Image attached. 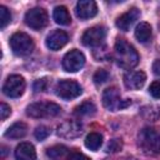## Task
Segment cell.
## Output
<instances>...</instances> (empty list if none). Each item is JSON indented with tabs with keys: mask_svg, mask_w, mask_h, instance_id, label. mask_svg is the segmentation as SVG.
<instances>
[{
	"mask_svg": "<svg viewBox=\"0 0 160 160\" xmlns=\"http://www.w3.org/2000/svg\"><path fill=\"white\" fill-rule=\"evenodd\" d=\"M115 60L120 68L130 70L138 65L139 54L131 44L119 38L115 42Z\"/></svg>",
	"mask_w": 160,
	"mask_h": 160,
	"instance_id": "6da1fadb",
	"label": "cell"
},
{
	"mask_svg": "<svg viewBox=\"0 0 160 160\" xmlns=\"http://www.w3.org/2000/svg\"><path fill=\"white\" fill-rule=\"evenodd\" d=\"M139 146L146 154H160V134L151 128H144L138 135Z\"/></svg>",
	"mask_w": 160,
	"mask_h": 160,
	"instance_id": "7a4b0ae2",
	"label": "cell"
},
{
	"mask_svg": "<svg viewBox=\"0 0 160 160\" xmlns=\"http://www.w3.org/2000/svg\"><path fill=\"white\" fill-rule=\"evenodd\" d=\"M61 112V108L51 101H39L30 104L26 108V114L30 118L42 119V118H54Z\"/></svg>",
	"mask_w": 160,
	"mask_h": 160,
	"instance_id": "3957f363",
	"label": "cell"
},
{
	"mask_svg": "<svg viewBox=\"0 0 160 160\" xmlns=\"http://www.w3.org/2000/svg\"><path fill=\"white\" fill-rule=\"evenodd\" d=\"M131 104V101L129 99L122 100L120 96V92L118 90V88L111 86L104 90L102 92V105L110 110V111H116L120 109H124L126 106H129Z\"/></svg>",
	"mask_w": 160,
	"mask_h": 160,
	"instance_id": "277c9868",
	"label": "cell"
},
{
	"mask_svg": "<svg viewBox=\"0 0 160 160\" xmlns=\"http://www.w3.org/2000/svg\"><path fill=\"white\" fill-rule=\"evenodd\" d=\"M10 48L16 55H29L34 50V41L25 32H15L10 38Z\"/></svg>",
	"mask_w": 160,
	"mask_h": 160,
	"instance_id": "5b68a950",
	"label": "cell"
},
{
	"mask_svg": "<svg viewBox=\"0 0 160 160\" xmlns=\"http://www.w3.org/2000/svg\"><path fill=\"white\" fill-rule=\"evenodd\" d=\"M25 79L21 75H10L2 85V92L9 98H19L25 90Z\"/></svg>",
	"mask_w": 160,
	"mask_h": 160,
	"instance_id": "8992f818",
	"label": "cell"
},
{
	"mask_svg": "<svg viewBox=\"0 0 160 160\" xmlns=\"http://www.w3.org/2000/svg\"><path fill=\"white\" fill-rule=\"evenodd\" d=\"M55 92L58 96H60L61 99H65V100H70V99H75L78 98L82 90H81V86L74 81V80H61L58 82L56 85V89H55Z\"/></svg>",
	"mask_w": 160,
	"mask_h": 160,
	"instance_id": "52a82bcc",
	"label": "cell"
},
{
	"mask_svg": "<svg viewBox=\"0 0 160 160\" xmlns=\"http://www.w3.org/2000/svg\"><path fill=\"white\" fill-rule=\"evenodd\" d=\"M48 12L42 8H34L30 9L25 14V22L34 30H40L48 25Z\"/></svg>",
	"mask_w": 160,
	"mask_h": 160,
	"instance_id": "ba28073f",
	"label": "cell"
},
{
	"mask_svg": "<svg viewBox=\"0 0 160 160\" xmlns=\"http://www.w3.org/2000/svg\"><path fill=\"white\" fill-rule=\"evenodd\" d=\"M85 64V56L80 50H70L62 58V68L69 72L79 71Z\"/></svg>",
	"mask_w": 160,
	"mask_h": 160,
	"instance_id": "9c48e42d",
	"label": "cell"
},
{
	"mask_svg": "<svg viewBox=\"0 0 160 160\" xmlns=\"http://www.w3.org/2000/svg\"><path fill=\"white\" fill-rule=\"evenodd\" d=\"M105 36H106V30L104 26H92L82 34L81 42L85 46H98L104 41Z\"/></svg>",
	"mask_w": 160,
	"mask_h": 160,
	"instance_id": "30bf717a",
	"label": "cell"
},
{
	"mask_svg": "<svg viewBox=\"0 0 160 160\" xmlns=\"http://www.w3.org/2000/svg\"><path fill=\"white\" fill-rule=\"evenodd\" d=\"M82 132V126L75 120H66L58 126V135L65 139H75Z\"/></svg>",
	"mask_w": 160,
	"mask_h": 160,
	"instance_id": "8fae6325",
	"label": "cell"
},
{
	"mask_svg": "<svg viewBox=\"0 0 160 160\" xmlns=\"http://www.w3.org/2000/svg\"><path fill=\"white\" fill-rule=\"evenodd\" d=\"M76 16L81 20H86L90 18H94L98 14V6L96 2L92 0H80L76 4L75 8Z\"/></svg>",
	"mask_w": 160,
	"mask_h": 160,
	"instance_id": "7c38bea8",
	"label": "cell"
},
{
	"mask_svg": "<svg viewBox=\"0 0 160 160\" xmlns=\"http://www.w3.org/2000/svg\"><path fill=\"white\" fill-rule=\"evenodd\" d=\"M139 16H140V11L136 8H131L116 19V26L122 31H128L139 19Z\"/></svg>",
	"mask_w": 160,
	"mask_h": 160,
	"instance_id": "4fadbf2b",
	"label": "cell"
},
{
	"mask_svg": "<svg viewBox=\"0 0 160 160\" xmlns=\"http://www.w3.org/2000/svg\"><path fill=\"white\" fill-rule=\"evenodd\" d=\"M69 41V36L62 30H54L46 38V46L50 50H60Z\"/></svg>",
	"mask_w": 160,
	"mask_h": 160,
	"instance_id": "5bb4252c",
	"label": "cell"
},
{
	"mask_svg": "<svg viewBox=\"0 0 160 160\" xmlns=\"http://www.w3.org/2000/svg\"><path fill=\"white\" fill-rule=\"evenodd\" d=\"M146 75L144 71H130L124 76V84L130 90H139L144 86Z\"/></svg>",
	"mask_w": 160,
	"mask_h": 160,
	"instance_id": "9a60e30c",
	"label": "cell"
},
{
	"mask_svg": "<svg viewBox=\"0 0 160 160\" xmlns=\"http://www.w3.org/2000/svg\"><path fill=\"white\" fill-rule=\"evenodd\" d=\"M16 160H36V151L32 144L20 142L15 149Z\"/></svg>",
	"mask_w": 160,
	"mask_h": 160,
	"instance_id": "2e32d148",
	"label": "cell"
},
{
	"mask_svg": "<svg viewBox=\"0 0 160 160\" xmlns=\"http://www.w3.org/2000/svg\"><path fill=\"white\" fill-rule=\"evenodd\" d=\"M28 132V126L25 122L22 121H18L15 124H12L6 131H5V136L9 139H21L26 135Z\"/></svg>",
	"mask_w": 160,
	"mask_h": 160,
	"instance_id": "e0dca14e",
	"label": "cell"
},
{
	"mask_svg": "<svg viewBox=\"0 0 160 160\" xmlns=\"http://www.w3.org/2000/svg\"><path fill=\"white\" fill-rule=\"evenodd\" d=\"M135 38L142 44L148 42L151 38V26H150V24H148L145 21L140 22L135 29Z\"/></svg>",
	"mask_w": 160,
	"mask_h": 160,
	"instance_id": "ac0fdd59",
	"label": "cell"
},
{
	"mask_svg": "<svg viewBox=\"0 0 160 160\" xmlns=\"http://www.w3.org/2000/svg\"><path fill=\"white\" fill-rule=\"evenodd\" d=\"M54 20L60 25H69L71 22V16L65 6H56L54 9Z\"/></svg>",
	"mask_w": 160,
	"mask_h": 160,
	"instance_id": "d6986e66",
	"label": "cell"
},
{
	"mask_svg": "<svg viewBox=\"0 0 160 160\" xmlns=\"http://www.w3.org/2000/svg\"><path fill=\"white\" fill-rule=\"evenodd\" d=\"M68 152H69V150H68L66 146H64V145H54V146L48 149L46 155L51 160H60V159H64L68 155Z\"/></svg>",
	"mask_w": 160,
	"mask_h": 160,
	"instance_id": "ffe728a7",
	"label": "cell"
},
{
	"mask_svg": "<svg viewBox=\"0 0 160 160\" xmlns=\"http://www.w3.org/2000/svg\"><path fill=\"white\" fill-rule=\"evenodd\" d=\"M102 144V136L99 132H90L85 139V146L92 151H96Z\"/></svg>",
	"mask_w": 160,
	"mask_h": 160,
	"instance_id": "44dd1931",
	"label": "cell"
},
{
	"mask_svg": "<svg viewBox=\"0 0 160 160\" xmlns=\"http://www.w3.org/2000/svg\"><path fill=\"white\" fill-rule=\"evenodd\" d=\"M96 111V106L91 102V101H84L81 102L79 106L75 108V114L80 115V116H89V115H94Z\"/></svg>",
	"mask_w": 160,
	"mask_h": 160,
	"instance_id": "7402d4cb",
	"label": "cell"
},
{
	"mask_svg": "<svg viewBox=\"0 0 160 160\" xmlns=\"http://www.w3.org/2000/svg\"><path fill=\"white\" fill-rule=\"evenodd\" d=\"M11 21V14L5 6H0V28L4 29Z\"/></svg>",
	"mask_w": 160,
	"mask_h": 160,
	"instance_id": "603a6c76",
	"label": "cell"
},
{
	"mask_svg": "<svg viewBox=\"0 0 160 160\" xmlns=\"http://www.w3.org/2000/svg\"><path fill=\"white\" fill-rule=\"evenodd\" d=\"M49 134H50V129H49L48 126H45V125L38 126V128L35 129V131H34V135H35V138H36L38 140H44V139H46V138L49 136Z\"/></svg>",
	"mask_w": 160,
	"mask_h": 160,
	"instance_id": "cb8c5ba5",
	"label": "cell"
},
{
	"mask_svg": "<svg viewBox=\"0 0 160 160\" xmlns=\"http://www.w3.org/2000/svg\"><path fill=\"white\" fill-rule=\"evenodd\" d=\"M109 72L106 71V70H104V69H99V70H96V72L94 74V81L96 82V84H104L105 81H108V79H109Z\"/></svg>",
	"mask_w": 160,
	"mask_h": 160,
	"instance_id": "d4e9b609",
	"label": "cell"
},
{
	"mask_svg": "<svg viewBox=\"0 0 160 160\" xmlns=\"http://www.w3.org/2000/svg\"><path fill=\"white\" fill-rule=\"evenodd\" d=\"M121 148H122L121 139H112L109 141V144L106 146V151L108 152H118L119 150H121Z\"/></svg>",
	"mask_w": 160,
	"mask_h": 160,
	"instance_id": "484cf974",
	"label": "cell"
},
{
	"mask_svg": "<svg viewBox=\"0 0 160 160\" xmlns=\"http://www.w3.org/2000/svg\"><path fill=\"white\" fill-rule=\"evenodd\" d=\"M48 85H49V79L48 78H42V79H39L34 82V90L36 92L39 91H45L48 89Z\"/></svg>",
	"mask_w": 160,
	"mask_h": 160,
	"instance_id": "4316f807",
	"label": "cell"
},
{
	"mask_svg": "<svg viewBox=\"0 0 160 160\" xmlns=\"http://www.w3.org/2000/svg\"><path fill=\"white\" fill-rule=\"evenodd\" d=\"M149 92L152 98L155 99H160V80L152 81L150 88H149Z\"/></svg>",
	"mask_w": 160,
	"mask_h": 160,
	"instance_id": "83f0119b",
	"label": "cell"
},
{
	"mask_svg": "<svg viewBox=\"0 0 160 160\" xmlns=\"http://www.w3.org/2000/svg\"><path fill=\"white\" fill-rule=\"evenodd\" d=\"M10 114H11V108L8 104L1 102L0 104V116H1V120H5Z\"/></svg>",
	"mask_w": 160,
	"mask_h": 160,
	"instance_id": "f1b7e54d",
	"label": "cell"
},
{
	"mask_svg": "<svg viewBox=\"0 0 160 160\" xmlns=\"http://www.w3.org/2000/svg\"><path fill=\"white\" fill-rule=\"evenodd\" d=\"M66 160H90V158H88L86 155H84L81 152H72L71 155L68 156Z\"/></svg>",
	"mask_w": 160,
	"mask_h": 160,
	"instance_id": "f546056e",
	"label": "cell"
},
{
	"mask_svg": "<svg viewBox=\"0 0 160 160\" xmlns=\"http://www.w3.org/2000/svg\"><path fill=\"white\" fill-rule=\"evenodd\" d=\"M152 70H154V72H155L156 75H160V59L156 60V61L152 64Z\"/></svg>",
	"mask_w": 160,
	"mask_h": 160,
	"instance_id": "4dcf8cb0",
	"label": "cell"
}]
</instances>
